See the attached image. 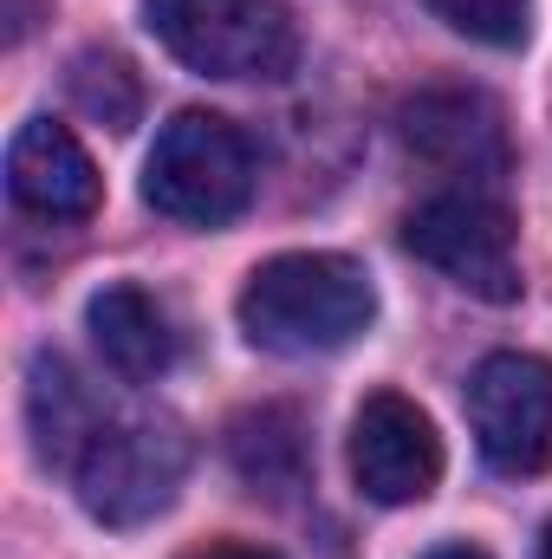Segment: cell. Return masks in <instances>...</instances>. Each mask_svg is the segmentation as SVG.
Instances as JSON below:
<instances>
[{
	"instance_id": "cell-1",
	"label": "cell",
	"mask_w": 552,
	"mask_h": 559,
	"mask_svg": "<svg viewBox=\"0 0 552 559\" xmlns=\"http://www.w3.org/2000/svg\"><path fill=\"white\" fill-rule=\"evenodd\" d=\"M235 312L261 352L312 358L351 345L377 319V286L345 254H274L267 267L248 274Z\"/></svg>"
},
{
	"instance_id": "cell-2",
	"label": "cell",
	"mask_w": 552,
	"mask_h": 559,
	"mask_svg": "<svg viewBox=\"0 0 552 559\" xmlns=\"http://www.w3.org/2000/svg\"><path fill=\"white\" fill-rule=\"evenodd\" d=\"M254 195V150L215 111H176L143 163V202L189 228H221Z\"/></svg>"
},
{
	"instance_id": "cell-3",
	"label": "cell",
	"mask_w": 552,
	"mask_h": 559,
	"mask_svg": "<svg viewBox=\"0 0 552 559\" xmlns=\"http://www.w3.org/2000/svg\"><path fill=\"white\" fill-rule=\"evenodd\" d=\"M149 33L208 79H286L299 33L286 0H143Z\"/></svg>"
},
{
	"instance_id": "cell-4",
	"label": "cell",
	"mask_w": 552,
	"mask_h": 559,
	"mask_svg": "<svg viewBox=\"0 0 552 559\" xmlns=\"http://www.w3.org/2000/svg\"><path fill=\"white\" fill-rule=\"evenodd\" d=\"M404 248L488 306L520 299V241H514V215L494 189H442V195L416 202L404 215Z\"/></svg>"
},
{
	"instance_id": "cell-5",
	"label": "cell",
	"mask_w": 552,
	"mask_h": 559,
	"mask_svg": "<svg viewBox=\"0 0 552 559\" xmlns=\"http://www.w3.org/2000/svg\"><path fill=\"white\" fill-rule=\"evenodd\" d=\"M182 475H189V442H182L176 423H163V417L98 423V436L72 462L79 501L105 527H143V521H156L176 501Z\"/></svg>"
},
{
	"instance_id": "cell-6",
	"label": "cell",
	"mask_w": 552,
	"mask_h": 559,
	"mask_svg": "<svg viewBox=\"0 0 552 559\" xmlns=\"http://www.w3.org/2000/svg\"><path fill=\"white\" fill-rule=\"evenodd\" d=\"M468 429L494 475H547L552 468V365L533 352H494L468 378Z\"/></svg>"
},
{
	"instance_id": "cell-7",
	"label": "cell",
	"mask_w": 552,
	"mask_h": 559,
	"mask_svg": "<svg viewBox=\"0 0 552 559\" xmlns=\"http://www.w3.org/2000/svg\"><path fill=\"white\" fill-rule=\"evenodd\" d=\"M397 138L435 176H455V189H494L514 163L507 118L475 85H429L397 105Z\"/></svg>"
},
{
	"instance_id": "cell-8",
	"label": "cell",
	"mask_w": 552,
	"mask_h": 559,
	"mask_svg": "<svg viewBox=\"0 0 552 559\" xmlns=\"http://www.w3.org/2000/svg\"><path fill=\"white\" fill-rule=\"evenodd\" d=\"M351 481L377 508L429 501L435 481H442V436H435V423L397 391L364 397V411L351 417Z\"/></svg>"
},
{
	"instance_id": "cell-9",
	"label": "cell",
	"mask_w": 552,
	"mask_h": 559,
	"mask_svg": "<svg viewBox=\"0 0 552 559\" xmlns=\"http://www.w3.org/2000/svg\"><path fill=\"white\" fill-rule=\"evenodd\" d=\"M7 195L39 222H85L98 209V163L52 118H26L7 143Z\"/></svg>"
},
{
	"instance_id": "cell-10",
	"label": "cell",
	"mask_w": 552,
	"mask_h": 559,
	"mask_svg": "<svg viewBox=\"0 0 552 559\" xmlns=\"http://www.w3.org/2000/svg\"><path fill=\"white\" fill-rule=\"evenodd\" d=\"M85 325H92V345L105 352V365H111L118 378H131V384L163 378V371L176 365V352H182L169 312H163L143 286H105V293H92Z\"/></svg>"
},
{
	"instance_id": "cell-11",
	"label": "cell",
	"mask_w": 552,
	"mask_h": 559,
	"mask_svg": "<svg viewBox=\"0 0 552 559\" xmlns=\"http://www.w3.org/2000/svg\"><path fill=\"white\" fill-rule=\"evenodd\" d=\"M221 442H228L235 475H241L254 495L286 501V495H299V488H305L312 449H305V423H299V411H286V404L241 411V417L228 423V436H221Z\"/></svg>"
},
{
	"instance_id": "cell-12",
	"label": "cell",
	"mask_w": 552,
	"mask_h": 559,
	"mask_svg": "<svg viewBox=\"0 0 552 559\" xmlns=\"http://www.w3.org/2000/svg\"><path fill=\"white\" fill-rule=\"evenodd\" d=\"M26 423H33V442L52 468H72L85 455V442L98 436V411L85 397V384L72 378V365L59 352H39L33 358V378H26Z\"/></svg>"
},
{
	"instance_id": "cell-13",
	"label": "cell",
	"mask_w": 552,
	"mask_h": 559,
	"mask_svg": "<svg viewBox=\"0 0 552 559\" xmlns=\"http://www.w3.org/2000/svg\"><path fill=\"white\" fill-rule=\"evenodd\" d=\"M65 85H72V105L92 124H105V131H131L143 118V85H137V72H131L124 52H105V46L79 52L72 72H65Z\"/></svg>"
},
{
	"instance_id": "cell-14",
	"label": "cell",
	"mask_w": 552,
	"mask_h": 559,
	"mask_svg": "<svg viewBox=\"0 0 552 559\" xmlns=\"http://www.w3.org/2000/svg\"><path fill=\"white\" fill-rule=\"evenodd\" d=\"M422 7L448 33H461L475 46H494V52H514L533 33V0H422Z\"/></svg>"
},
{
	"instance_id": "cell-15",
	"label": "cell",
	"mask_w": 552,
	"mask_h": 559,
	"mask_svg": "<svg viewBox=\"0 0 552 559\" xmlns=\"http://www.w3.org/2000/svg\"><path fill=\"white\" fill-rule=\"evenodd\" d=\"M189 559H279L267 547H248V540H208V547H195Z\"/></svg>"
},
{
	"instance_id": "cell-16",
	"label": "cell",
	"mask_w": 552,
	"mask_h": 559,
	"mask_svg": "<svg viewBox=\"0 0 552 559\" xmlns=\"http://www.w3.org/2000/svg\"><path fill=\"white\" fill-rule=\"evenodd\" d=\"M422 559H488L481 547H435V554H422Z\"/></svg>"
},
{
	"instance_id": "cell-17",
	"label": "cell",
	"mask_w": 552,
	"mask_h": 559,
	"mask_svg": "<svg viewBox=\"0 0 552 559\" xmlns=\"http://www.w3.org/2000/svg\"><path fill=\"white\" fill-rule=\"evenodd\" d=\"M540 559H552V527H547V534H540Z\"/></svg>"
}]
</instances>
